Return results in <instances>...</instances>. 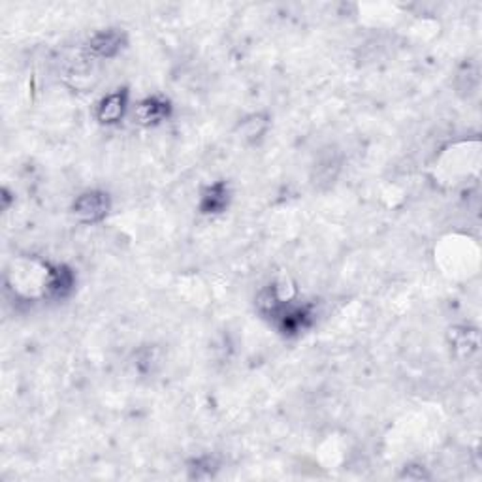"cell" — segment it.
<instances>
[{
  "mask_svg": "<svg viewBox=\"0 0 482 482\" xmlns=\"http://www.w3.org/2000/svg\"><path fill=\"white\" fill-rule=\"evenodd\" d=\"M110 210V200L104 193H85L73 202V215L83 222H98Z\"/></svg>",
  "mask_w": 482,
  "mask_h": 482,
  "instance_id": "obj_1",
  "label": "cell"
},
{
  "mask_svg": "<svg viewBox=\"0 0 482 482\" xmlns=\"http://www.w3.org/2000/svg\"><path fill=\"white\" fill-rule=\"evenodd\" d=\"M126 110V91H117L113 95L106 96L98 106V119L106 125H113L120 120Z\"/></svg>",
  "mask_w": 482,
  "mask_h": 482,
  "instance_id": "obj_2",
  "label": "cell"
},
{
  "mask_svg": "<svg viewBox=\"0 0 482 482\" xmlns=\"http://www.w3.org/2000/svg\"><path fill=\"white\" fill-rule=\"evenodd\" d=\"M170 106L168 102L158 98H147L143 100L140 108H138V119L145 123V125H151V123H158L163 120L164 117L168 116Z\"/></svg>",
  "mask_w": 482,
  "mask_h": 482,
  "instance_id": "obj_3",
  "label": "cell"
},
{
  "mask_svg": "<svg viewBox=\"0 0 482 482\" xmlns=\"http://www.w3.org/2000/svg\"><path fill=\"white\" fill-rule=\"evenodd\" d=\"M120 43H123L120 34H117V32H102L93 40L91 48L95 49L98 55H102V57H111V55H116L123 48Z\"/></svg>",
  "mask_w": 482,
  "mask_h": 482,
  "instance_id": "obj_4",
  "label": "cell"
},
{
  "mask_svg": "<svg viewBox=\"0 0 482 482\" xmlns=\"http://www.w3.org/2000/svg\"><path fill=\"white\" fill-rule=\"evenodd\" d=\"M226 200V187L225 185H215V187H211L204 196V202H202V210L205 213H215V211H220L225 207Z\"/></svg>",
  "mask_w": 482,
  "mask_h": 482,
  "instance_id": "obj_5",
  "label": "cell"
}]
</instances>
